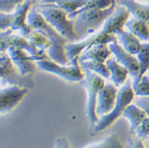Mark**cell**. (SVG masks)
<instances>
[{"instance_id": "d6a6232c", "label": "cell", "mask_w": 149, "mask_h": 148, "mask_svg": "<svg viewBox=\"0 0 149 148\" xmlns=\"http://www.w3.org/2000/svg\"><path fill=\"white\" fill-rule=\"evenodd\" d=\"M141 1H147V2H148L149 3V0H141Z\"/></svg>"}, {"instance_id": "7402d4cb", "label": "cell", "mask_w": 149, "mask_h": 148, "mask_svg": "<svg viewBox=\"0 0 149 148\" xmlns=\"http://www.w3.org/2000/svg\"><path fill=\"white\" fill-rule=\"evenodd\" d=\"M88 0H40V3H53L60 6L68 14H72L82 8Z\"/></svg>"}, {"instance_id": "30bf717a", "label": "cell", "mask_w": 149, "mask_h": 148, "mask_svg": "<svg viewBox=\"0 0 149 148\" xmlns=\"http://www.w3.org/2000/svg\"><path fill=\"white\" fill-rule=\"evenodd\" d=\"M12 32L13 30L10 28L1 31V51H6L10 48L13 47L27 51L30 56L35 57L37 61L50 59L49 56L45 54V51L38 50L32 45L29 40H26L24 37L13 34Z\"/></svg>"}, {"instance_id": "d4e9b609", "label": "cell", "mask_w": 149, "mask_h": 148, "mask_svg": "<svg viewBox=\"0 0 149 148\" xmlns=\"http://www.w3.org/2000/svg\"><path fill=\"white\" fill-rule=\"evenodd\" d=\"M85 148H125L117 134H111L101 142L92 144Z\"/></svg>"}, {"instance_id": "7a4b0ae2", "label": "cell", "mask_w": 149, "mask_h": 148, "mask_svg": "<svg viewBox=\"0 0 149 148\" xmlns=\"http://www.w3.org/2000/svg\"><path fill=\"white\" fill-rule=\"evenodd\" d=\"M116 3L117 2L104 10H92L78 14L74 20V28L78 41L84 40L104 26L106 21L114 13Z\"/></svg>"}, {"instance_id": "cb8c5ba5", "label": "cell", "mask_w": 149, "mask_h": 148, "mask_svg": "<svg viewBox=\"0 0 149 148\" xmlns=\"http://www.w3.org/2000/svg\"><path fill=\"white\" fill-rule=\"evenodd\" d=\"M28 38L32 45L38 50L48 51L52 47V43L49 41V39L45 37V35L38 30L33 29Z\"/></svg>"}, {"instance_id": "4dcf8cb0", "label": "cell", "mask_w": 149, "mask_h": 148, "mask_svg": "<svg viewBox=\"0 0 149 148\" xmlns=\"http://www.w3.org/2000/svg\"><path fill=\"white\" fill-rule=\"evenodd\" d=\"M125 148H145V147L143 145L142 139L136 136L129 139Z\"/></svg>"}, {"instance_id": "9a60e30c", "label": "cell", "mask_w": 149, "mask_h": 148, "mask_svg": "<svg viewBox=\"0 0 149 148\" xmlns=\"http://www.w3.org/2000/svg\"><path fill=\"white\" fill-rule=\"evenodd\" d=\"M111 54V51L107 44H96L83 51L79 56V62L94 60L106 63L107 59Z\"/></svg>"}, {"instance_id": "ac0fdd59", "label": "cell", "mask_w": 149, "mask_h": 148, "mask_svg": "<svg viewBox=\"0 0 149 148\" xmlns=\"http://www.w3.org/2000/svg\"><path fill=\"white\" fill-rule=\"evenodd\" d=\"M106 65L111 74V79L116 86H120L125 83L129 71L123 65H121L118 60L110 59L106 60Z\"/></svg>"}, {"instance_id": "8fae6325", "label": "cell", "mask_w": 149, "mask_h": 148, "mask_svg": "<svg viewBox=\"0 0 149 148\" xmlns=\"http://www.w3.org/2000/svg\"><path fill=\"white\" fill-rule=\"evenodd\" d=\"M108 47L112 53L114 55L116 60L129 71V74L132 78V87H136L142 79L140 63L137 58L125 50L118 42L110 43Z\"/></svg>"}, {"instance_id": "ba28073f", "label": "cell", "mask_w": 149, "mask_h": 148, "mask_svg": "<svg viewBox=\"0 0 149 148\" xmlns=\"http://www.w3.org/2000/svg\"><path fill=\"white\" fill-rule=\"evenodd\" d=\"M0 71L2 85H17L27 89H32L35 86L31 74L24 76L20 72L18 73L15 68L11 58L6 51H1Z\"/></svg>"}, {"instance_id": "f1b7e54d", "label": "cell", "mask_w": 149, "mask_h": 148, "mask_svg": "<svg viewBox=\"0 0 149 148\" xmlns=\"http://www.w3.org/2000/svg\"><path fill=\"white\" fill-rule=\"evenodd\" d=\"M136 136L141 139H145L149 135V117L143 120L141 125L136 131Z\"/></svg>"}, {"instance_id": "ffe728a7", "label": "cell", "mask_w": 149, "mask_h": 148, "mask_svg": "<svg viewBox=\"0 0 149 148\" xmlns=\"http://www.w3.org/2000/svg\"><path fill=\"white\" fill-rule=\"evenodd\" d=\"M125 26L139 40L143 42H149V25L147 22L134 17L128 21Z\"/></svg>"}, {"instance_id": "e0dca14e", "label": "cell", "mask_w": 149, "mask_h": 148, "mask_svg": "<svg viewBox=\"0 0 149 148\" xmlns=\"http://www.w3.org/2000/svg\"><path fill=\"white\" fill-rule=\"evenodd\" d=\"M116 36L118 37V40L125 50H126L130 54L136 55L141 50L142 45L141 40L131 32H126L123 29L118 32Z\"/></svg>"}, {"instance_id": "f546056e", "label": "cell", "mask_w": 149, "mask_h": 148, "mask_svg": "<svg viewBox=\"0 0 149 148\" xmlns=\"http://www.w3.org/2000/svg\"><path fill=\"white\" fill-rule=\"evenodd\" d=\"M135 105L143 109L149 117V97L139 96L135 100Z\"/></svg>"}, {"instance_id": "4fadbf2b", "label": "cell", "mask_w": 149, "mask_h": 148, "mask_svg": "<svg viewBox=\"0 0 149 148\" xmlns=\"http://www.w3.org/2000/svg\"><path fill=\"white\" fill-rule=\"evenodd\" d=\"M8 54L14 64L17 67V70L22 75L26 76L32 74L36 71L37 66L34 62H37V59L30 56L27 51L11 47L8 49Z\"/></svg>"}, {"instance_id": "5bb4252c", "label": "cell", "mask_w": 149, "mask_h": 148, "mask_svg": "<svg viewBox=\"0 0 149 148\" xmlns=\"http://www.w3.org/2000/svg\"><path fill=\"white\" fill-rule=\"evenodd\" d=\"M118 89L113 84H106L102 90L99 92L97 99L96 113L99 116H105L109 113L113 109L117 97H118Z\"/></svg>"}, {"instance_id": "52a82bcc", "label": "cell", "mask_w": 149, "mask_h": 148, "mask_svg": "<svg viewBox=\"0 0 149 148\" xmlns=\"http://www.w3.org/2000/svg\"><path fill=\"white\" fill-rule=\"evenodd\" d=\"M36 64L41 71L52 73L68 82H81L85 77L81 71L79 57L70 60V64L68 66L59 64L50 59L37 61Z\"/></svg>"}, {"instance_id": "e575fe53", "label": "cell", "mask_w": 149, "mask_h": 148, "mask_svg": "<svg viewBox=\"0 0 149 148\" xmlns=\"http://www.w3.org/2000/svg\"><path fill=\"white\" fill-rule=\"evenodd\" d=\"M148 25H149V21H148Z\"/></svg>"}, {"instance_id": "836d02e7", "label": "cell", "mask_w": 149, "mask_h": 148, "mask_svg": "<svg viewBox=\"0 0 149 148\" xmlns=\"http://www.w3.org/2000/svg\"><path fill=\"white\" fill-rule=\"evenodd\" d=\"M148 76L149 77V70H148Z\"/></svg>"}, {"instance_id": "9c48e42d", "label": "cell", "mask_w": 149, "mask_h": 148, "mask_svg": "<svg viewBox=\"0 0 149 148\" xmlns=\"http://www.w3.org/2000/svg\"><path fill=\"white\" fill-rule=\"evenodd\" d=\"M113 42H118L116 35L110 33L109 30L103 26L102 31L88 37L86 40L68 43L65 45L67 56L69 60H72L75 57L79 56L83 51L91 48L92 46L96 44H108Z\"/></svg>"}, {"instance_id": "484cf974", "label": "cell", "mask_w": 149, "mask_h": 148, "mask_svg": "<svg viewBox=\"0 0 149 148\" xmlns=\"http://www.w3.org/2000/svg\"><path fill=\"white\" fill-rule=\"evenodd\" d=\"M142 77L149 70V43H143L141 45V50L136 54Z\"/></svg>"}, {"instance_id": "3957f363", "label": "cell", "mask_w": 149, "mask_h": 148, "mask_svg": "<svg viewBox=\"0 0 149 148\" xmlns=\"http://www.w3.org/2000/svg\"><path fill=\"white\" fill-rule=\"evenodd\" d=\"M46 22L65 37L70 42H77V36L74 28V21L68 17V14L53 3H40L37 6Z\"/></svg>"}, {"instance_id": "277c9868", "label": "cell", "mask_w": 149, "mask_h": 148, "mask_svg": "<svg viewBox=\"0 0 149 148\" xmlns=\"http://www.w3.org/2000/svg\"><path fill=\"white\" fill-rule=\"evenodd\" d=\"M37 0H26L22 4L17 6L12 14L1 12L0 27L1 31L10 28L13 31L19 30L21 35L24 37H29L33 28L26 22L28 12L34 6Z\"/></svg>"}, {"instance_id": "603a6c76", "label": "cell", "mask_w": 149, "mask_h": 148, "mask_svg": "<svg viewBox=\"0 0 149 148\" xmlns=\"http://www.w3.org/2000/svg\"><path fill=\"white\" fill-rule=\"evenodd\" d=\"M116 2V0H88L87 3L82 8L79 9L76 11L69 14L68 17L69 19H74L78 14L82 12L92 10H104L112 6V4Z\"/></svg>"}, {"instance_id": "83f0119b", "label": "cell", "mask_w": 149, "mask_h": 148, "mask_svg": "<svg viewBox=\"0 0 149 148\" xmlns=\"http://www.w3.org/2000/svg\"><path fill=\"white\" fill-rule=\"evenodd\" d=\"M23 3L24 0H0V10L2 13L10 14Z\"/></svg>"}, {"instance_id": "2e32d148", "label": "cell", "mask_w": 149, "mask_h": 148, "mask_svg": "<svg viewBox=\"0 0 149 148\" xmlns=\"http://www.w3.org/2000/svg\"><path fill=\"white\" fill-rule=\"evenodd\" d=\"M122 116L125 118L128 119L130 123V127H129L130 134H132L136 131V129L141 125L143 120L148 117L143 109L139 108L135 104H130L124 111Z\"/></svg>"}, {"instance_id": "5b68a950", "label": "cell", "mask_w": 149, "mask_h": 148, "mask_svg": "<svg viewBox=\"0 0 149 148\" xmlns=\"http://www.w3.org/2000/svg\"><path fill=\"white\" fill-rule=\"evenodd\" d=\"M85 77L80 83L86 89L87 93L86 116L91 124L95 127L99 121L96 113L97 99L99 92L105 86V81L102 76L89 70H83Z\"/></svg>"}, {"instance_id": "d6986e66", "label": "cell", "mask_w": 149, "mask_h": 148, "mask_svg": "<svg viewBox=\"0 0 149 148\" xmlns=\"http://www.w3.org/2000/svg\"><path fill=\"white\" fill-rule=\"evenodd\" d=\"M116 2L120 6L126 7L135 18L148 22L149 5H142L134 0H116Z\"/></svg>"}, {"instance_id": "8992f818", "label": "cell", "mask_w": 149, "mask_h": 148, "mask_svg": "<svg viewBox=\"0 0 149 148\" xmlns=\"http://www.w3.org/2000/svg\"><path fill=\"white\" fill-rule=\"evenodd\" d=\"M135 94L134 89L131 85V82L128 81L125 85L121 87L118 91L117 101L114 108L109 113L102 116L99 119V121L94 127L95 132H99L106 130L109 128L113 123L118 120L120 116L122 115L125 108L131 104L134 98Z\"/></svg>"}, {"instance_id": "4316f807", "label": "cell", "mask_w": 149, "mask_h": 148, "mask_svg": "<svg viewBox=\"0 0 149 148\" xmlns=\"http://www.w3.org/2000/svg\"><path fill=\"white\" fill-rule=\"evenodd\" d=\"M135 94L136 96L149 97V77L148 75H143L136 87H134Z\"/></svg>"}, {"instance_id": "1f68e13d", "label": "cell", "mask_w": 149, "mask_h": 148, "mask_svg": "<svg viewBox=\"0 0 149 148\" xmlns=\"http://www.w3.org/2000/svg\"><path fill=\"white\" fill-rule=\"evenodd\" d=\"M54 148H72V147L66 138L60 137L56 140Z\"/></svg>"}, {"instance_id": "7c38bea8", "label": "cell", "mask_w": 149, "mask_h": 148, "mask_svg": "<svg viewBox=\"0 0 149 148\" xmlns=\"http://www.w3.org/2000/svg\"><path fill=\"white\" fill-rule=\"evenodd\" d=\"M29 91V89L17 85H9L1 89L0 92V110L1 113L11 111L22 101Z\"/></svg>"}, {"instance_id": "44dd1931", "label": "cell", "mask_w": 149, "mask_h": 148, "mask_svg": "<svg viewBox=\"0 0 149 148\" xmlns=\"http://www.w3.org/2000/svg\"><path fill=\"white\" fill-rule=\"evenodd\" d=\"M79 63L83 70H89L106 79H108L111 76L109 68L106 63L94 61V60H86V61H81Z\"/></svg>"}, {"instance_id": "6da1fadb", "label": "cell", "mask_w": 149, "mask_h": 148, "mask_svg": "<svg viewBox=\"0 0 149 148\" xmlns=\"http://www.w3.org/2000/svg\"><path fill=\"white\" fill-rule=\"evenodd\" d=\"M27 22L34 30L43 33L49 41L52 43V47L48 50V55L50 60L61 65H67L70 63L65 50V45L68 40L61 36L59 32L46 22L35 5L32 7L28 14Z\"/></svg>"}]
</instances>
